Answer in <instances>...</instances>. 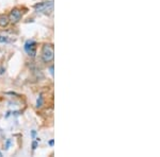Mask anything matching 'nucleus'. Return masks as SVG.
Wrapping results in <instances>:
<instances>
[{"label":"nucleus","mask_w":160,"mask_h":157,"mask_svg":"<svg viewBox=\"0 0 160 157\" xmlns=\"http://www.w3.org/2000/svg\"><path fill=\"white\" fill-rule=\"evenodd\" d=\"M41 54L44 63H51L55 58V48L51 44H45L42 47Z\"/></svg>","instance_id":"1"},{"label":"nucleus","mask_w":160,"mask_h":157,"mask_svg":"<svg viewBox=\"0 0 160 157\" xmlns=\"http://www.w3.org/2000/svg\"><path fill=\"white\" fill-rule=\"evenodd\" d=\"M22 18V12L18 7H14L9 14V19L11 24H18Z\"/></svg>","instance_id":"2"},{"label":"nucleus","mask_w":160,"mask_h":157,"mask_svg":"<svg viewBox=\"0 0 160 157\" xmlns=\"http://www.w3.org/2000/svg\"><path fill=\"white\" fill-rule=\"evenodd\" d=\"M25 51L27 52V54L30 56V58H35L37 55V43L34 40H27L25 43Z\"/></svg>","instance_id":"3"},{"label":"nucleus","mask_w":160,"mask_h":157,"mask_svg":"<svg viewBox=\"0 0 160 157\" xmlns=\"http://www.w3.org/2000/svg\"><path fill=\"white\" fill-rule=\"evenodd\" d=\"M34 7L38 12H46L48 7H52V2H40V3L34 4Z\"/></svg>","instance_id":"4"},{"label":"nucleus","mask_w":160,"mask_h":157,"mask_svg":"<svg viewBox=\"0 0 160 157\" xmlns=\"http://www.w3.org/2000/svg\"><path fill=\"white\" fill-rule=\"evenodd\" d=\"M10 24V19H9V16L6 14H1L0 15V27L4 28V27H8Z\"/></svg>","instance_id":"5"},{"label":"nucleus","mask_w":160,"mask_h":157,"mask_svg":"<svg viewBox=\"0 0 160 157\" xmlns=\"http://www.w3.org/2000/svg\"><path fill=\"white\" fill-rule=\"evenodd\" d=\"M10 42V36H8L6 34H0V44L9 43Z\"/></svg>","instance_id":"6"},{"label":"nucleus","mask_w":160,"mask_h":157,"mask_svg":"<svg viewBox=\"0 0 160 157\" xmlns=\"http://www.w3.org/2000/svg\"><path fill=\"white\" fill-rule=\"evenodd\" d=\"M42 105H43V96H42V95H40V96H38V101H37V106L41 107Z\"/></svg>","instance_id":"7"},{"label":"nucleus","mask_w":160,"mask_h":157,"mask_svg":"<svg viewBox=\"0 0 160 157\" xmlns=\"http://www.w3.org/2000/svg\"><path fill=\"white\" fill-rule=\"evenodd\" d=\"M10 145H11V140H10V139H8L6 145H4V148H6V150H8V149L10 148Z\"/></svg>","instance_id":"8"},{"label":"nucleus","mask_w":160,"mask_h":157,"mask_svg":"<svg viewBox=\"0 0 160 157\" xmlns=\"http://www.w3.org/2000/svg\"><path fill=\"white\" fill-rule=\"evenodd\" d=\"M38 139H37V141H33V142H32V149H33V150H35V149H37V146H38Z\"/></svg>","instance_id":"9"},{"label":"nucleus","mask_w":160,"mask_h":157,"mask_svg":"<svg viewBox=\"0 0 160 157\" xmlns=\"http://www.w3.org/2000/svg\"><path fill=\"white\" fill-rule=\"evenodd\" d=\"M49 71H50V74H51V76H53V65H51V66H50Z\"/></svg>","instance_id":"10"},{"label":"nucleus","mask_w":160,"mask_h":157,"mask_svg":"<svg viewBox=\"0 0 160 157\" xmlns=\"http://www.w3.org/2000/svg\"><path fill=\"white\" fill-rule=\"evenodd\" d=\"M35 134H37V132H35L34 130H33L32 132H31V136H32V138H34V137H35Z\"/></svg>","instance_id":"11"},{"label":"nucleus","mask_w":160,"mask_h":157,"mask_svg":"<svg viewBox=\"0 0 160 157\" xmlns=\"http://www.w3.org/2000/svg\"><path fill=\"white\" fill-rule=\"evenodd\" d=\"M53 143H55V141H53V140H50L49 141V145H53Z\"/></svg>","instance_id":"12"},{"label":"nucleus","mask_w":160,"mask_h":157,"mask_svg":"<svg viewBox=\"0 0 160 157\" xmlns=\"http://www.w3.org/2000/svg\"><path fill=\"white\" fill-rule=\"evenodd\" d=\"M2 155V154H1V152H0V156H1Z\"/></svg>","instance_id":"13"}]
</instances>
